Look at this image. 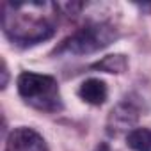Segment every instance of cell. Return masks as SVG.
<instances>
[{
  "mask_svg": "<svg viewBox=\"0 0 151 151\" xmlns=\"http://www.w3.org/2000/svg\"><path fill=\"white\" fill-rule=\"evenodd\" d=\"M94 151H110V147H109V144H105V142H101Z\"/></svg>",
  "mask_w": 151,
  "mask_h": 151,
  "instance_id": "30bf717a",
  "label": "cell"
},
{
  "mask_svg": "<svg viewBox=\"0 0 151 151\" xmlns=\"http://www.w3.org/2000/svg\"><path fill=\"white\" fill-rule=\"evenodd\" d=\"M57 11L59 6L50 2H6L2 29L13 43L32 46L55 34L53 14Z\"/></svg>",
  "mask_w": 151,
  "mask_h": 151,
  "instance_id": "6da1fadb",
  "label": "cell"
},
{
  "mask_svg": "<svg viewBox=\"0 0 151 151\" xmlns=\"http://www.w3.org/2000/svg\"><path fill=\"white\" fill-rule=\"evenodd\" d=\"M78 96L91 105H103L109 96V91H107V86L103 80L89 78V80L82 82V86L78 89Z\"/></svg>",
  "mask_w": 151,
  "mask_h": 151,
  "instance_id": "5b68a950",
  "label": "cell"
},
{
  "mask_svg": "<svg viewBox=\"0 0 151 151\" xmlns=\"http://www.w3.org/2000/svg\"><path fill=\"white\" fill-rule=\"evenodd\" d=\"M117 39V30L114 25L100 22L87 23L77 32L66 37L55 50V55H89L107 48L110 43Z\"/></svg>",
  "mask_w": 151,
  "mask_h": 151,
  "instance_id": "3957f363",
  "label": "cell"
},
{
  "mask_svg": "<svg viewBox=\"0 0 151 151\" xmlns=\"http://www.w3.org/2000/svg\"><path fill=\"white\" fill-rule=\"evenodd\" d=\"M18 94L30 107L43 112H59L62 110V98L59 84L50 75H39L32 71H23L18 80Z\"/></svg>",
  "mask_w": 151,
  "mask_h": 151,
  "instance_id": "7a4b0ae2",
  "label": "cell"
},
{
  "mask_svg": "<svg viewBox=\"0 0 151 151\" xmlns=\"http://www.w3.org/2000/svg\"><path fill=\"white\" fill-rule=\"evenodd\" d=\"M135 119H137V110H133L130 105H119L116 110H112L110 124L114 123L116 132H117V130H123V128L130 126L132 123H135Z\"/></svg>",
  "mask_w": 151,
  "mask_h": 151,
  "instance_id": "ba28073f",
  "label": "cell"
},
{
  "mask_svg": "<svg viewBox=\"0 0 151 151\" xmlns=\"http://www.w3.org/2000/svg\"><path fill=\"white\" fill-rule=\"evenodd\" d=\"M94 69L105 71V73H123L128 68V59L121 53H114V55H107L101 60H98L96 64H93Z\"/></svg>",
  "mask_w": 151,
  "mask_h": 151,
  "instance_id": "52a82bcc",
  "label": "cell"
},
{
  "mask_svg": "<svg viewBox=\"0 0 151 151\" xmlns=\"http://www.w3.org/2000/svg\"><path fill=\"white\" fill-rule=\"evenodd\" d=\"M126 144L133 151H151V130L135 128L126 135Z\"/></svg>",
  "mask_w": 151,
  "mask_h": 151,
  "instance_id": "8992f818",
  "label": "cell"
},
{
  "mask_svg": "<svg viewBox=\"0 0 151 151\" xmlns=\"http://www.w3.org/2000/svg\"><path fill=\"white\" fill-rule=\"evenodd\" d=\"M7 78H9V75H7V68H6V62L2 60V89L7 86Z\"/></svg>",
  "mask_w": 151,
  "mask_h": 151,
  "instance_id": "9c48e42d",
  "label": "cell"
},
{
  "mask_svg": "<svg viewBox=\"0 0 151 151\" xmlns=\"http://www.w3.org/2000/svg\"><path fill=\"white\" fill-rule=\"evenodd\" d=\"M6 151H48V146L36 130L20 126L9 133Z\"/></svg>",
  "mask_w": 151,
  "mask_h": 151,
  "instance_id": "277c9868",
  "label": "cell"
}]
</instances>
